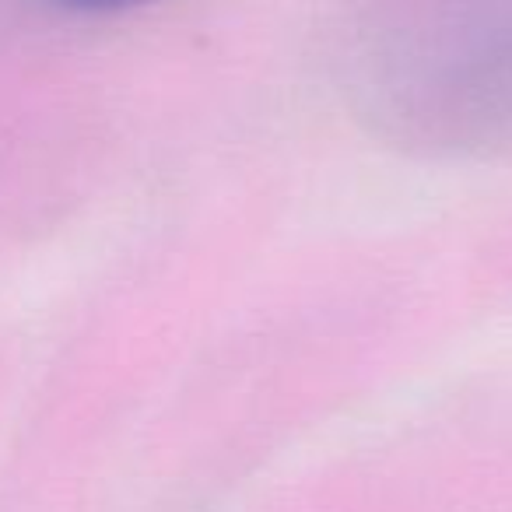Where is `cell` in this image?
Wrapping results in <instances>:
<instances>
[{"label":"cell","mask_w":512,"mask_h":512,"mask_svg":"<svg viewBox=\"0 0 512 512\" xmlns=\"http://www.w3.org/2000/svg\"><path fill=\"white\" fill-rule=\"evenodd\" d=\"M341 71L355 113L397 144H512V0H358Z\"/></svg>","instance_id":"cell-1"},{"label":"cell","mask_w":512,"mask_h":512,"mask_svg":"<svg viewBox=\"0 0 512 512\" xmlns=\"http://www.w3.org/2000/svg\"><path fill=\"white\" fill-rule=\"evenodd\" d=\"M46 4L57 11H71V15H116V11L141 8L155 0H46Z\"/></svg>","instance_id":"cell-2"}]
</instances>
